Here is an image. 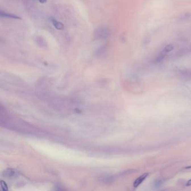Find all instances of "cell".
Masks as SVG:
<instances>
[{
	"instance_id": "cell-7",
	"label": "cell",
	"mask_w": 191,
	"mask_h": 191,
	"mask_svg": "<svg viewBox=\"0 0 191 191\" xmlns=\"http://www.w3.org/2000/svg\"><path fill=\"white\" fill-rule=\"evenodd\" d=\"M1 187H2V188L3 191H8L7 186V184H6V183L4 181H3V180L1 181Z\"/></svg>"
},
{
	"instance_id": "cell-12",
	"label": "cell",
	"mask_w": 191,
	"mask_h": 191,
	"mask_svg": "<svg viewBox=\"0 0 191 191\" xmlns=\"http://www.w3.org/2000/svg\"><path fill=\"white\" fill-rule=\"evenodd\" d=\"M190 168H191V167H188L186 168V169H190Z\"/></svg>"
},
{
	"instance_id": "cell-5",
	"label": "cell",
	"mask_w": 191,
	"mask_h": 191,
	"mask_svg": "<svg viewBox=\"0 0 191 191\" xmlns=\"http://www.w3.org/2000/svg\"><path fill=\"white\" fill-rule=\"evenodd\" d=\"M50 19H51V21L52 24L53 25V26L57 29H58V30H62V29H63V28H64V25L62 22L58 21L57 20L55 19V18H51Z\"/></svg>"
},
{
	"instance_id": "cell-10",
	"label": "cell",
	"mask_w": 191,
	"mask_h": 191,
	"mask_svg": "<svg viewBox=\"0 0 191 191\" xmlns=\"http://www.w3.org/2000/svg\"><path fill=\"white\" fill-rule=\"evenodd\" d=\"M186 186H191V179H190V180H189L187 182V183H186Z\"/></svg>"
},
{
	"instance_id": "cell-3",
	"label": "cell",
	"mask_w": 191,
	"mask_h": 191,
	"mask_svg": "<svg viewBox=\"0 0 191 191\" xmlns=\"http://www.w3.org/2000/svg\"><path fill=\"white\" fill-rule=\"evenodd\" d=\"M34 41L37 43L39 46L41 47H45L47 45V44L45 41V40L41 36H36L34 39Z\"/></svg>"
},
{
	"instance_id": "cell-8",
	"label": "cell",
	"mask_w": 191,
	"mask_h": 191,
	"mask_svg": "<svg viewBox=\"0 0 191 191\" xmlns=\"http://www.w3.org/2000/svg\"><path fill=\"white\" fill-rule=\"evenodd\" d=\"M173 49V46H172V45H168L167 47H165L164 51L167 53L171 51Z\"/></svg>"
},
{
	"instance_id": "cell-1",
	"label": "cell",
	"mask_w": 191,
	"mask_h": 191,
	"mask_svg": "<svg viewBox=\"0 0 191 191\" xmlns=\"http://www.w3.org/2000/svg\"><path fill=\"white\" fill-rule=\"evenodd\" d=\"M111 36L110 29L107 26H101L97 28L94 32V38L95 40H105Z\"/></svg>"
},
{
	"instance_id": "cell-2",
	"label": "cell",
	"mask_w": 191,
	"mask_h": 191,
	"mask_svg": "<svg viewBox=\"0 0 191 191\" xmlns=\"http://www.w3.org/2000/svg\"><path fill=\"white\" fill-rule=\"evenodd\" d=\"M148 175H149L148 173H145L142 175H141L139 177H138L134 182V188L138 187L146 179V178L148 177Z\"/></svg>"
},
{
	"instance_id": "cell-11",
	"label": "cell",
	"mask_w": 191,
	"mask_h": 191,
	"mask_svg": "<svg viewBox=\"0 0 191 191\" xmlns=\"http://www.w3.org/2000/svg\"><path fill=\"white\" fill-rule=\"evenodd\" d=\"M39 2H40L41 3H45L47 2V0H38Z\"/></svg>"
},
{
	"instance_id": "cell-9",
	"label": "cell",
	"mask_w": 191,
	"mask_h": 191,
	"mask_svg": "<svg viewBox=\"0 0 191 191\" xmlns=\"http://www.w3.org/2000/svg\"><path fill=\"white\" fill-rule=\"evenodd\" d=\"M121 41H123L124 42L126 40V36H125V34L124 33H123L121 36Z\"/></svg>"
},
{
	"instance_id": "cell-6",
	"label": "cell",
	"mask_w": 191,
	"mask_h": 191,
	"mask_svg": "<svg viewBox=\"0 0 191 191\" xmlns=\"http://www.w3.org/2000/svg\"><path fill=\"white\" fill-rule=\"evenodd\" d=\"M107 50V47L105 45H102L100 47H99L96 52V55L97 56H103Z\"/></svg>"
},
{
	"instance_id": "cell-4",
	"label": "cell",
	"mask_w": 191,
	"mask_h": 191,
	"mask_svg": "<svg viewBox=\"0 0 191 191\" xmlns=\"http://www.w3.org/2000/svg\"><path fill=\"white\" fill-rule=\"evenodd\" d=\"M0 16L1 18H9V19H21V18L18 16L15 15L10 13L3 12L2 11H1L0 12Z\"/></svg>"
}]
</instances>
